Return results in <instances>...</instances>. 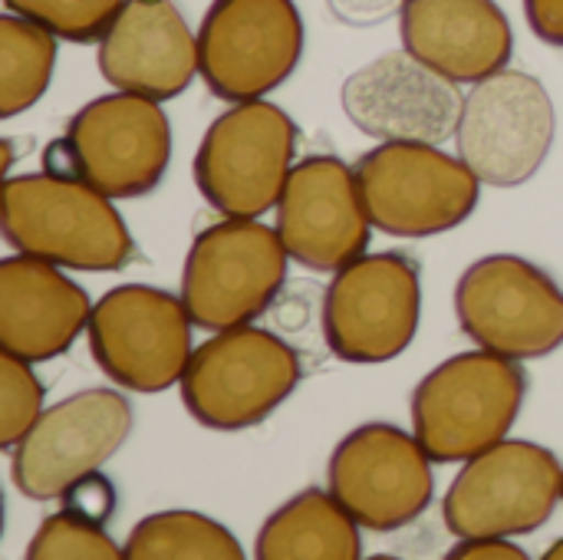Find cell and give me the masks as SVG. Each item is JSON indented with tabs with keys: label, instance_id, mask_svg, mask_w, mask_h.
<instances>
[{
	"label": "cell",
	"instance_id": "3",
	"mask_svg": "<svg viewBox=\"0 0 563 560\" xmlns=\"http://www.w3.org/2000/svg\"><path fill=\"white\" fill-rule=\"evenodd\" d=\"M300 380V353L277 333L244 323L205 340L178 389L195 422L214 432H241L274 416Z\"/></svg>",
	"mask_w": 563,
	"mask_h": 560
},
{
	"label": "cell",
	"instance_id": "4",
	"mask_svg": "<svg viewBox=\"0 0 563 560\" xmlns=\"http://www.w3.org/2000/svg\"><path fill=\"white\" fill-rule=\"evenodd\" d=\"M172 162V125L162 102L115 89L86 102L49 142V172H66L109 198H142L165 178Z\"/></svg>",
	"mask_w": 563,
	"mask_h": 560
},
{
	"label": "cell",
	"instance_id": "27",
	"mask_svg": "<svg viewBox=\"0 0 563 560\" xmlns=\"http://www.w3.org/2000/svg\"><path fill=\"white\" fill-rule=\"evenodd\" d=\"M59 502H63V508L106 525L115 515V485L109 479H102L99 472H89L76 485H69Z\"/></svg>",
	"mask_w": 563,
	"mask_h": 560
},
{
	"label": "cell",
	"instance_id": "21",
	"mask_svg": "<svg viewBox=\"0 0 563 560\" xmlns=\"http://www.w3.org/2000/svg\"><path fill=\"white\" fill-rule=\"evenodd\" d=\"M261 560H356L363 558L360 521L333 492L307 488L284 502L257 531Z\"/></svg>",
	"mask_w": 563,
	"mask_h": 560
},
{
	"label": "cell",
	"instance_id": "19",
	"mask_svg": "<svg viewBox=\"0 0 563 560\" xmlns=\"http://www.w3.org/2000/svg\"><path fill=\"white\" fill-rule=\"evenodd\" d=\"M89 294L33 254L0 261V350L26 363L63 356L89 327Z\"/></svg>",
	"mask_w": 563,
	"mask_h": 560
},
{
	"label": "cell",
	"instance_id": "11",
	"mask_svg": "<svg viewBox=\"0 0 563 560\" xmlns=\"http://www.w3.org/2000/svg\"><path fill=\"white\" fill-rule=\"evenodd\" d=\"M554 135V99L538 76L521 69H501L472 83L455 129L459 158L492 188L531 182L548 162Z\"/></svg>",
	"mask_w": 563,
	"mask_h": 560
},
{
	"label": "cell",
	"instance_id": "5",
	"mask_svg": "<svg viewBox=\"0 0 563 560\" xmlns=\"http://www.w3.org/2000/svg\"><path fill=\"white\" fill-rule=\"evenodd\" d=\"M290 261L280 231L257 218H224L205 228L181 271V300L195 327L218 333L264 317Z\"/></svg>",
	"mask_w": 563,
	"mask_h": 560
},
{
	"label": "cell",
	"instance_id": "13",
	"mask_svg": "<svg viewBox=\"0 0 563 560\" xmlns=\"http://www.w3.org/2000/svg\"><path fill=\"white\" fill-rule=\"evenodd\" d=\"M303 56V20L294 0H211L198 26L201 79L224 102L264 99Z\"/></svg>",
	"mask_w": 563,
	"mask_h": 560
},
{
	"label": "cell",
	"instance_id": "12",
	"mask_svg": "<svg viewBox=\"0 0 563 560\" xmlns=\"http://www.w3.org/2000/svg\"><path fill=\"white\" fill-rule=\"evenodd\" d=\"M191 327L181 297L148 284H122L92 304L86 333L96 366L115 386L165 393L181 383L191 363Z\"/></svg>",
	"mask_w": 563,
	"mask_h": 560
},
{
	"label": "cell",
	"instance_id": "16",
	"mask_svg": "<svg viewBox=\"0 0 563 560\" xmlns=\"http://www.w3.org/2000/svg\"><path fill=\"white\" fill-rule=\"evenodd\" d=\"M346 119L376 142L442 145L455 135L465 96L459 83L406 46L360 66L340 89Z\"/></svg>",
	"mask_w": 563,
	"mask_h": 560
},
{
	"label": "cell",
	"instance_id": "2",
	"mask_svg": "<svg viewBox=\"0 0 563 560\" xmlns=\"http://www.w3.org/2000/svg\"><path fill=\"white\" fill-rule=\"evenodd\" d=\"M528 396L518 360L468 350L439 363L412 393V432L435 465H462L508 439Z\"/></svg>",
	"mask_w": 563,
	"mask_h": 560
},
{
	"label": "cell",
	"instance_id": "17",
	"mask_svg": "<svg viewBox=\"0 0 563 560\" xmlns=\"http://www.w3.org/2000/svg\"><path fill=\"white\" fill-rule=\"evenodd\" d=\"M369 228L353 165L336 155H310L294 165L277 201V231L297 264L336 274L366 254Z\"/></svg>",
	"mask_w": 563,
	"mask_h": 560
},
{
	"label": "cell",
	"instance_id": "14",
	"mask_svg": "<svg viewBox=\"0 0 563 560\" xmlns=\"http://www.w3.org/2000/svg\"><path fill=\"white\" fill-rule=\"evenodd\" d=\"M330 492L360 528L389 535L419 521L435 495L432 455L416 432L393 422H366L340 439L330 455Z\"/></svg>",
	"mask_w": 563,
	"mask_h": 560
},
{
	"label": "cell",
	"instance_id": "24",
	"mask_svg": "<svg viewBox=\"0 0 563 560\" xmlns=\"http://www.w3.org/2000/svg\"><path fill=\"white\" fill-rule=\"evenodd\" d=\"M30 560H115L125 558V548H119L109 531L69 508H59L56 515L43 518L36 535L26 545Z\"/></svg>",
	"mask_w": 563,
	"mask_h": 560
},
{
	"label": "cell",
	"instance_id": "29",
	"mask_svg": "<svg viewBox=\"0 0 563 560\" xmlns=\"http://www.w3.org/2000/svg\"><path fill=\"white\" fill-rule=\"evenodd\" d=\"M525 17L538 40L563 50V0H525Z\"/></svg>",
	"mask_w": 563,
	"mask_h": 560
},
{
	"label": "cell",
	"instance_id": "15",
	"mask_svg": "<svg viewBox=\"0 0 563 560\" xmlns=\"http://www.w3.org/2000/svg\"><path fill=\"white\" fill-rule=\"evenodd\" d=\"M132 436V406L115 389H82L43 409L10 449V479L30 502L63 498L82 475L99 472Z\"/></svg>",
	"mask_w": 563,
	"mask_h": 560
},
{
	"label": "cell",
	"instance_id": "1",
	"mask_svg": "<svg viewBox=\"0 0 563 560\" xmlns=\"http://www.w3.org/2000/svg\"><path fill=\"white\" fill-rule=\"evenodd\" d=\"M112 201L66 172L10 175L3 182V238L20 254L69 271L112 274L135 257V241Z\"/></svg>",
	"mask_w": 563,
	"mask_h": 560
},
{
	"label": "cell",
	"instance_id": "26",
	"mask_svg": "<svg viewBox=\"0 0 563 560\" xmlns=\"http://www.w3.org/2000/svg\"><path fill=\"white\" fill-rule=\"evenodd\" d=\"M33 363L0 353V446L10 452L43 416L46 389L30 370Z\"/></svg>",
	"mask_w": 563,
	"mask_h": 560
},
{
	"label": "cell",
	"instance_id": "25",
	"mask_svg": "<svg viewBox=\"0 0 563 560\" xmlns=\"http://www.w3.org/2000/svg\"><path fill=\"white\" fill-rule=\"evenodd\" d=\"M7 10L69 43H99L125 0H3Z\"/></svg>",
	"mask_w": 563,
	"mask_h": 560
},
{
	"label": "cell",
	"instance_id": "6",
	"mask_svg": "<svg viewBox=\"0 0 563 560\" xmlns=\"http://www.w3.org/2000/svg\"><path fill=\"white\" fill-rule=\"evenodd\" d=\"M353 168L373 228L389 238L445 234L478 208L482 178L426 142H379Z\"/></svg>",
	"mask_w": 563,
	"mask_h": 560
},
{
	"label": "cell",
	"instance_id": "18",
	"mask_svg": "<svg viewBox=\"0 0 563 560\" xmlns=\"http://www.w3.org/2000/svg\"><path fill=\"white\" fill-rule=\"evenodd\" d=\"M99 73L109 86L168 102L201 73L198 36L175 0H125L99 40Z\"/></svg>",
	"mask_w": 563,
	"mask_h": 560
},
{
	"label": "cell",
	"instance_id": "31",
	"mask_svg": "<svg viewBox=\"0 0 563 560\" xmlns=\"http://www.w3.org/2000/svg\"><path fill=\"white\" fill-rule=\"evenodd\" d=\"M544 560H563V538L561 541H554V548H548Z\"/></svg>",
	"mask_w": 563,
	"mask_h": 560
},
{
	"label": "cell",
	"instance_id": "9",
	"mask_svg": "<svg viewBox=\"0 0 563 560\" xmlns=\"http://www.w3.org/2000/svg\"><path fill=\"white\" fill-rule=\"evenodd\" d=\"M561 502V459L538 442L501 439L462 462L442 521L455 538H518L544 528Z\"/></svg>",
	"mask_w": 563,
	"mask_h": 560
},
{
	"label": "cell",
	"instance_id": "10",
	"mask_svg": "<svg viewBox=\"0 0 563 560\" xmlns=\"http://www.w3.org/2000/svg\"><path fill=\"white\" fill-rule=\"evenodd\" d=\"M462 333L518 363L563 347L561 284L521 254H488L465 267L455 287Z\"/></svg>",
	"mask_w": 563,
	"mask_h": 560
},
{
	"label": "cell",
	"instance_id": "20",
	"mask_svg": "<svg viewBox=\"0 0 563 560\" xmlns=\"http://www.w3.org/2000/svg\"><path fill=\"white\" fill-rule=\"evenodd\" d=\"M402 46L455 83L508 69L515 33L495 0H409L399 13Z\"/></svg>",
	"mask_w": 563,
	"mask_h": 560
},
{
	"label": "cell",
	"instance_id": "7",
	"mask_svg": "<svg viewBox=\"0 0 563 560\" xmlns=\"http://www.w3.org/2000/svg\"><path fill=\"white\" fill-rule=\"evenodd\" d=\"M422 320V267L409 251L363 254L323 294V340L336 360L376 366L402 356Z\"/></svg>",
	"mask_w": 563,
	"mask_h": 560
},
{
	"label": "cell",
	"instance_id": "30",
	"mask_svg": "<svg viewBox=\"0 0 563 560\" xmlns=\"http://www.w3.org/2000/svg\"><path fill=\"white\" fill-rule=\"evenodd\" d=\"M452 560H528V551L511 545V538H459L449 551Z\"/></svg>",
	"mask_w": 563,
	"mask_h": 560
},
{
	"label": "cell",
	"instance_id": "8",
	"mask_svg": "<svg viewBox=\"0 0 563 560\" xmlns=\"http://www.w3.org/2000/svg\"><path fill=\"white\" fill-rule=\"evenodd\" d=\"M294 155L297 122L280 106L267 99L231 102L195 152V185L224 218H261L277 208Z\"/></svg>",
	"mask_w": 563,
	"mask_h": 560
},
{
	"label": "cell",
	"instance_id": "22",
	"mask_svg": "<svg viewBox=\"0 0 563 560\" xmlns=\"http://www.w3.org/2000/svg\"><path fill=\"white\" fill-rule=\"evenodd\" d=\"M125 560H241V541L201 512H158L125 538Z\"/></svg>",
	"mask_w": 563,
	"mask_h": 560
},
{
	"label": "cell",
	"instance_id": "23",
	"mask_svg": "<svg viewBox=\"0 0 563 560\" xmlns=\"http://www.w3.org/2000/svg\"><path fill=\"white\" fill-rule=\"evenodd\" d=\"M56 33L7 10L0 17V116L13 119L36 106L56 66Z\"/></svg>",
	"mask_w": 563,
	"mask_h": 560
},
{
	"label": "cell",
	"instance_id": "28",
	"mask_svg": "<svg viewBox=\"0 0 563 560\" xmlns=\"http://www.w3.org/2000/svg\"><path fill=\"white\" fill-rule=\"evenodd\" d=\"M409 0H327L330 13L346 26H376L402 13Z\"/></svg>",
	"mask_w": 563,
	"mask_h": 560
}]
</instances>
